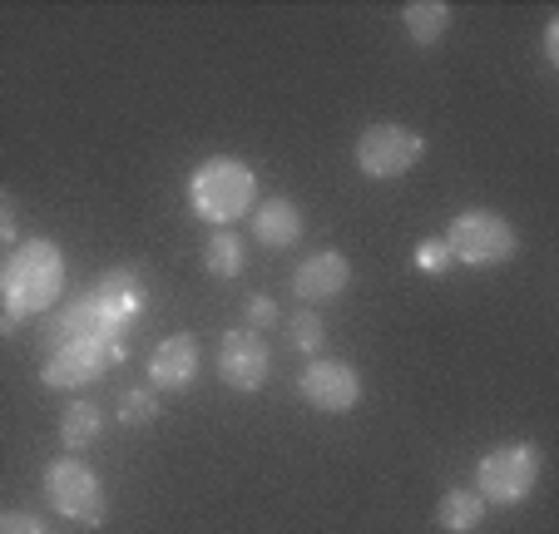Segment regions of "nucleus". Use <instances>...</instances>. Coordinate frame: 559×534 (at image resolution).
Wrapping results in <instances>:
<instances>
[{
	"label": "nucleus",
	"mask_w": 559,
	"mask_h": 534,
	"mask_svg": "<svg viewBox=\"0 0 559 534\" xmlns=\"http://www.w3.org/2000/svg\"><path fill=\"white\" fill-rule=\"evenodd\" d=\"M45 505L55 514H64L70 524H90V530L105 524V514H109L99 475L85 461H74V455H60V461L45 465Z\"/></svg>",
	"instance_id": "39448f33"
},
{
	"label": "nucleus",
	"mask_w": 559,
	"mask_h": 534,
	"mask_svg": "<svg viewBox=\"0 0 559 534\" xmlns=\"http://www.w3.org/2000/svg\"><path fill=\"white\" fill-rule=\"evenodd\" d=\"M287 342L317 361V356H322V346H328V327H322V317H317L312 307H297V312L287 317Z\"/></svg>",
	"instance_id": "a211bd4d"
},
{
	"label": "nucleus",
	"mask_w": 559,
	"mask_h": 534,
	"mask_svg": "<svg viewBox=\"0 0 559 534\" xmlns=\"http://www.w3.org/2000/svg\"><path fill=\"white\" fill-rule=\"evenodd\" d=\"M90 297H95V307L109 317V322L129 332V322H134V317L144 312V302H148V287H144V277H139L134 268H109V273L90 287Z\"/></svg>",
	"instance_id": "9b49d317"
},
{
	"label": "nucleus",
	"mask_w": 559,
	"mask_h": 534,
	"mask_svg": "<svg viewBox=\"0 0 559 534\" xmlns=\"http://www.w3.org/2000/svg\"><path fill=\"white\" fill-rule=\"evenodd\" d=\"M277 322H283V307L273 297H253L248 302V332H273Z\"/></svg>",
	"instance_id": "4be33fe9"
},
{
	"label": "nucleus",
	"mask_w": 559,
	"mask_h": 534,
	"mask_svg": "<svg viewBox=\"0 0 559 534\" xmlns=\"http://www.w3.org/2000/svg\"><path fill=\"white\" fill-rule=\"evenodd\" d=\"M158 416V391L154 387H129L124 401H119V420L124 426H148Z\"/></svg>",
	"instance_id": "6ab92c4d"
},
{
	"label": "nucleus",
	"mask_w": 559,
	"mask_h": 534,
	"mask_svg": "<svg viewBox=\"0 0 559 534\" xmlns=\"http://www.w3.org/2000/svg\"><path fill=\"white\" fill-rule=\"evenodd\" d=\"M416 268H421V273H445V268H451V248H445V238H421L416 242Z\"/></svg>",
	"instance_id": "aec40b11"
},
{
	"label": "nucleus",
	"mask_w": 559,
	"mask_h": 534,
	"mask_svg": "<svg viewBox=\"0 0 559 534\" xmlns=\"http://www.w3.org/2000/svg\"><path fill=\"white\" fill-rule=\"evenodd\" d=\"M352 283V262L342 258L337 248H322L312 252V258L297 262L293 273V297L302 307H317V302H332V297H342Z\"/></svg>",
	"instance_id": "9d476101"
},
{
	"label": "nucleus",
	"mask_w": 559,
	"mask_h": 534,
	"mask_svg": "<svg viewBox=\"0 0 559 534\" xmlns=\"http://www.w3.org/2000/svg\"><path fill=\"white\" fill-rule=\"evenodd\" d=\"M243 262H248L243 238H238L233 228H218V233L209 238V248H203V273L218 277V283H228V277L243 273Z\"/></svg>",
	"instance_id": "f3484780"
},
{
	"label": "nucleus",
	"mask_w": 559,
	"mask_h": 534,
	"mask_svg": "<svg viewBox=\"0 0 559 534\" xmlns=\"http://www.w3.org/2000/svg\"><path fill=\"white\" fill-rule=\"evenodd\" d=\"M0 238H5V242L15 238V199L5 189H0Z\"/></svg>",
	"instance_id": "5701e85b"
},
{
	"label": "nucleus",
	"mask_w": 559,
	"mask_h": 534,
	"mask_svg": "<svg viewBox=\"0 0 559 534\" xmlns=\"http://www.w3.org/2000/svg\"><path fill=\"white\" fill-rule=\"evenodd\" d=\"M445 248H451V262H465V268H500V262L515 258L520 238L506 213L465 209V213H455L451 228H445Z\"/></svg>",
	"instance_id": "7ed1b4c3"
},
{
	"label": "nucleus",
	"mask_w": 559,
	"mask_h": 534,
	"mask_svg": "<svg viewBox=\"0 0 559 534\" xmlns=\"http://www.w3.org/2000/svg\"><path fill=\"white\" fill-rule=\"evenodd\" d=\"M64 293V252L50 238H25L15 242V252L0 268V302L5 317L15 322H31L45 317Z\"/></svg>",
	"instance_id": "f257e3e1"
},
{
	"label": "nucleus",
	"mask_w": 559,
	"mask_h": 534,
	"mask_svg": "<svg viewBox=\"0 0 559 534\" xmlns=\"http://www.w3.org/2000/svg\"><path fill=\"white\" fill-rule=\"evenodd\" d=\"M253 238L263 248H293L302 238V209L293 199H267L253 209Z\"/></svg>",
	"instance_id": "ddd939ff"
},
{
	"label": "nucleus",
	"mask_w": 559,
	"mask_h": 534,
	"mask_svg": "<svg viewBox=\"0 0 559 534\" xmlns=\"http://www.w3.org/2000/svg\"><path fill=\"white\" fill-rule=\"evenodd\" d=\"M480 520H486V500L475 490H445L441 505H436V524L445 534H471L480 530Z\"/></svg>",
	"instance_id": "dca6fc26"
},
{
	"label": "nucleus",
	"mask_w": 559,
	"mask_h": 534,
	"mask_svg": "<svg viewBox=\"0 0 559 534\" xmlns=\"http://www.w3.org/2000/svg\"><path fill=\"white\" fill-rule=\"evenodd\" d=\"M0 534H55L35 510H0Z\"/></svg>",
	"instance_id": "412c9836"
},
{
	"label": "nucleus",
	"mask_w": 559,
	"mask_h": 534,
	"mask_svg": "<svg viewBox=\"0 0 559 534\" xmlns=\"http://www.w3.org/2000/svg\"><path fill=\"white\" fill-rule=\"evenodd\" d=\"M535 480H539V446H530V440L496 446V451H486L480 465H475V495H480L486 505L530 500Z\"/></svg>",
	"instance_id": "423d86ee"
},
{
	"label": "nucleus",
	"mask_w": 559,
	"mask_h": 534,
	"mask_svg": "<svg viewBox=\"0 0 559 534\" xmlns=\"http://www.w3.org/2000/svg\"><path fill=\"white\" fill-rule=\"evenodd\" d=\"M129 356V342H105V336H60L45 342V387L74 391L85 381H99L109 367H119Z\"/></svg>",
	"instance_id": "20e7f679"
},
{
	"label": "nucleus",
	"mask_w": 559,
	"mask_h": 534,
	"mask_svg": "<svg viewBox=\"0 0 559 534\" xmlns=\"http://www.w3.org/2000/svg\"><path fill=\"white\" fill-rule=\"evenodd\" d=\"M297 396L312 411H328V416H342L361 401V377L347 361H332V356H317L312 367L297 377Z\"/></svg>",
	"instance_id": "1a4fd4ad"
},
{
	"label": "nucleus",
	"mask_w": 559,
	"mask_h": 534,
	"mask_svg": "<svg viewBox=\"0 0 559 534\" xmlns=\"http://www.w3.org/2000/svg\"><path fill=\"white\" fill-rule=\"evenodd\" d=\"M545 55H549V64H559V21L545 25Z\"/></svg>",
	"instance_id": "b1692460"
},
{
	"label": "nucleus",
	"mask_w": 559,
	"mask_h": 534,
	"mask_svg": "<svg viewBox=\"0 0 559 534\" xmlns=\"http://www.w3.org/2000/svg\"><path fill=\"white\" fill-rule=\"evenodd\" d=\"M421 154L426 139L406 124H367L357 149H352V158H357V168L367 178H402L421 164Z\"/></svg>",
	"instance_id": "0eeeda50"
},
{
	"label": "nucleus",
	"mask_w": 559,
	"mask_h": 534,
	"mask_svg": "<svg viewBox=\"0 0 559 534\" xmlns=\"http://www.w3.org/2000/svg\"><path fill=\"white\" fill-rule=\"evenodd\" d=\"M402 31L416 45H441V35L451 31V5L445 0H412L402 11Z\"/></svg>",
	"instance_id": "2eb2a0df"
},
{
	"label": "nucleus",
	"mask_w": 559,
	"mask_h": 534,
	"mask_svg": "<svg viewBox=\"0 0 559 534\" xmlns=\"http://www.w3.org/2000/svg\"><path fill=\"white\" fill-rule=\"evenodd\" d=\"M15 327H21V322H15V317H5V312H0V336H11Z\"/></svg>",
	"instance_id": "393cba45"
},
{
	"label": "nucleus",
	"mask_w": 559,
	"mask_h": 534,
	"mask_svg": "<svg viewBox=\"0 0 559 534\" xmlns=\"http://www.w3.org/2000/svg\"><path fill=\"white\" fill-rule=\"evenodd\" d=\"M189 203L203 223L228 228L233 218H248L258 209V174L243 158L213 154L189 174Z\"/></svg>",
	"instance_id": "f03ea898"
},
{
	"label": "nucleus",
	"mask_w": 559,
	"mask_h": 534,
	"mask_svg": "<svg viewBox=\"0 0 559 534\" xmlns=\"http://www.w3.org/2000/svg\"><path fill=\"white\" fill-rule=\"evenodd\" d=\"M218 377L228 391H263V381L273 377V352L258 332L233 327L218 342Z\"/></svg>",
	"instance_id": "6e6552de"
},
{
	"label": "nucleus",
	"mask_w": 559,
	"mask_h": 534,
	"mask_svg": "<svg viewBox=\"0 0 559 534\" xmlns=\"http://www.w3.org/2000/svg\"><path fill=\"white\" fill-rule=\"evenodd\" d=\"M199 377V342L189 332H174L154 346L148 356V387L154 391H183Z\"/></svg>",
	"instance_id": "f8f14e48"
},
{
	"label": "nucleus",
	"mask_w": 559,
	"mask_h": 534,
	"mask_svg": "<svg viewBox=\"0 0 559 534\" xmlns=\"http://www.w3.org/2000/svg\"><path fill=\"white\" fill-rule=\"evenodd\" d=\"M99 436H105V411H99L95 401H70V406H64V416H60L64 451H90Z\"/></svg>",
	"instance_id": "4468645a"
}]
</instances>
